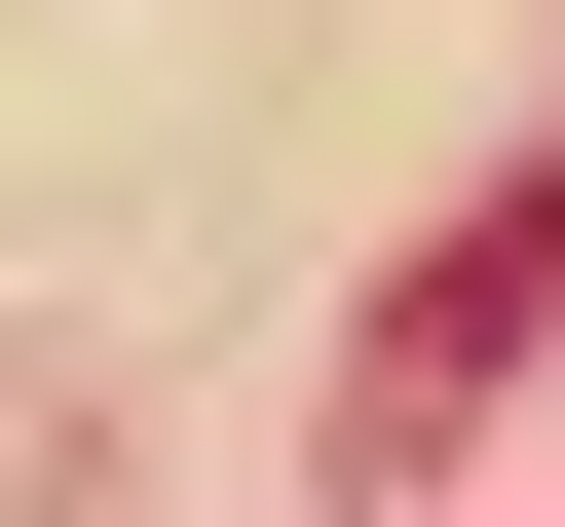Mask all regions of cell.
<instances>
[{"mask_svg": "<svg viewBox=\"0 0 565 527\" xmlns=\"http://www.w3.org/2000/svg\"><path fill=\"white\" fill-rule=\"evenodd\" d=\"M527 340H565V189H490V226H452V264H415V302H377V340H340V452H452V415H490V377H527Z\"/></svg>", "mask_w": 565, "mask_h": 527, "instance_id": "6da1fadb", "label": "cell"}]
</instances>
